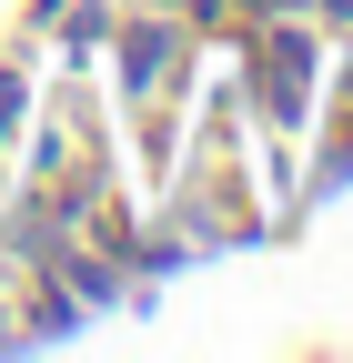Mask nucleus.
<instances>
[{
	"label": "nucleus",
	"mask_w": 353,
	"mask_h": 363,
	"mask_svg": "<svg viewBox=\"0 0 353 363\" xmlns=\"http://www.w3.org/2000/svg\"><path fill=\"white\" fill-rule=\"evenodd\" d=\"M333 11H353V0H333Z\"/></svg>",
	"instance_id": "nucleus-1"
}]
</instances>
